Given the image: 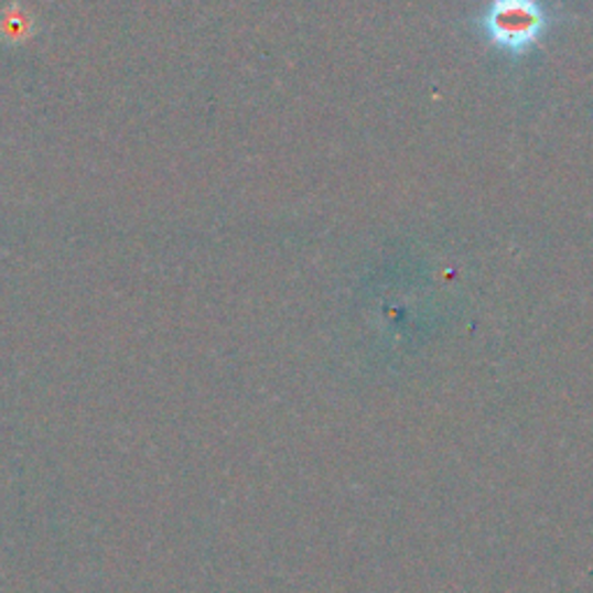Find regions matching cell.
<instances>
[{
    "label": "cell",
    "instance_id": "1",
    "mask_svg": "<svg viewBox=\"0 0 593 593\" xmlns=\"http://www.w3.org/2000/svg\"><path fill=\"white\" fill-rule=\"evenodd\" d=\"M481 26L496 50L521 56L540 42L550 26V14L540 0H492Z\"/></svg>",
    "mask_w": 593,
    "mask_h": 593
},
{
    "label": "cell",
    "instance_id": "2",
    "mask_svg": "<svg viewBox=\"0 0 593 593\" xmlns=\"http://www.w3.org/2000/svg\"><path fill=\"white\" fill-rule=\"evenodd\" d=\"M0 33L8 42L24 40L31 33V17L26 12H17L14 8L6 10L3 21H0Z\"/></svg>",
    "mask_w": 593,
    "mask_h": 593
}]
</instances>
